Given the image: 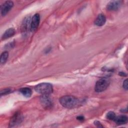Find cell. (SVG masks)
<instances>
[{
    "label": "cell",
    "mask_w": 128,
    "mask_h": 128,
    "mask_svg": "<svg viewBox=\"0 0 128 128\" xmlns=\"http://www.w3.org/2000/svg\"><path fill=\"white\" fill-rule=\"evenodd\" d=\"M20 92L25 97L28 98L32 96V92L29 88H22L20 90Z\"/></svg>",
    "instance_id": "7c38bea8"
},
{
    "label": "cell",
    "mask_w": 128,
    "mask_h": 128,
    "mask_svg": "<svg viewBox=\"0 0 128 128\" xmlns=\"http://www.w3.org/2000/svg\"><path fill=\"white\" fill-rule=\"evenodd\" d=\"M15 34V30L13 28H10L6 30L2 36V38L6 40Z\"/></svg>",
    "instance_id": "8fae6325"
},
{
    "label": "cell",
    "mask_w": 128,
    "mask_h": 128,
    "mask_svg": "<svg viewBox=\"0 0 128 128\" xmlns=\"http://www.w3.org/2000/svg\"><path fill=\"white\" fill-rule=\"evenodd\" d=\"M40 21V16L39 14H34L32 18L30 24V29L31 31H34L38 28Z\"/></svg>",
    "instance_id": "8992f818"
},
{
    "label": "cell",
    "mask_w": 128,
    "mask_h": 128,
    "mask_svg": "<svg viewBox=\"0 0 128 128\" xmlns=\"http://www.w3.org/2000/svg\"><path fill=\"white\" fill-rule=\"evenodd\" d=\"M77 119L80 121H83L84 120V118L82 116H79L77 117Z\"/></svg>",
    "instance_id": "ac0fdd59"
},
{
    "label": "cell",
    "mask_w": 128,
    "mask_h": 128,
    "mask_svg": "<svg viewBox=\"0 0 128 128\" xmlns=\"http://www.w3.org/2000/svg\"><path fill=\"white\" fill-rule=\"evenodd\" d=\"M41 102L44 107L49 108L52 106V102L48 97V96H42Z\"/></svg>",
    "instance_id": "30bf717a"
},
{
    "label": "cell",
    "mask_w": 128,
    "mask_h": 128,
    "mask_svg": "<svg viewBox=\"0 0 128 128\" xmlns=\"http://www.w3.org/2000/svg\"><path fill=\"white\" fill-rule=\"evenodd\" d=\"M110 80L106 78H102L99 80L96 84L94 90L96 92H100L105 90L110 84Z\"/></svg>",
    "instance_id": "3957f363"
},
{
    "label": "cell",
    "mask_w": 128,
    "mask_h": 128,
    "mask_svg": "<svg viewBox=\"0 0 128 128\" xmlns=\"http://www.w3.org/2000/svg\"><path fill=\"white\" fill-rule=\"evenodd\" d=\"M123 88L124 89L126 90H128V80L126 79L124 82H123V84H122Z\"/></svg>",
    "instance_id": "2e32d148"
},
{
    "label": "cell",
    "mask_w": 128,
    "mask_h": 128,
    "mask_svg": "<svg viewBox=\"0 0 128 128\" xmlns=\"http://www.w3.org/2000/svg\"><path fill=\"white\" fill-rule=\"evenodd\" d=\"M10 91H11V90L10 88H6V89L2 90L0 92V96L6 94L10 93Z\"/></svg>",
    "instance_id": "9a60e30c"
},
{
    "label": "cell",
    "mask_w": 128,
    "mask_h": 128,
    "mask_svg": "<svg viewBox=\"0 0 128 128\" xmlns=\"http://www.w3.org/2000/svg\"><path fill=\"white\" fill-rule=\"evenodd\" d=\"M8 57V52H4L0 56V62L1 64H4L6 62Z\"/></svg>",
    "instance_id": "4fadbf2b"
},
{
    "label": "cell",
    "mask_w": 128,
    "mask_h": 128,
    "mask_svg": "<svg viewBox=\"0 0 128 128\" xmlns=\"http://www.w3.org/2000/svg\"><path fill=\"white\" fill-rule=\"evenodd\" d=\"M119 74L120 76H126V74L124 73V72H120V73H119Z\"/></svg>",
    "instance_id": "d6986e66"
},
{
    "label": "cell",
    "mask_w": 128,
    "mask_h": 128,
    "mask_svg": "<svg viewBox=\"0 0 128 128\" xmlns=\"http://www.w3.org/2000/svg\"><path fill=\"white\" fill-rule=\"evenodd\" d=\"M14 6V2L12 1L8 0L6 2L1 6V14L2 16H6L12 9Z\"/></svg>",
    "instance_id": "5b68a950"
},
{
    "label": "cell",
    "mask_w": 128,
    "mask_h": 128,
    "mask_svg": "<svg viewBox=\"0 0 128 128\" xmlns=\"http://www.w3.org/2000/svg\"><path fill=\"white\" fill-rule=\"evenodd\" d=\"M114 120L116 124L118 125L124 124L127 122L128 118L126 116L120 115L118 116H116Z\"/></svg>",
    "instance_id": "9c48e42d"
},
{
    "label": "cell",
    "mask_w": 128,
    "mask_h": 128,
    "mask_svg": "<svg viewBox=\"0 0 128 128\" xmlns=\"http://www.w3.org/2000/svg\"><path fill=\"white\" fill-rule=\"evenodd\" d=\"M22 120V116L20 112H16L12 118L10 122V126L14 127L20 124Z\"/></svg>",
    "instance_id": "277c9868"
},
{
    "label": "cell",
    "mask_w": 128,
    "mask_h": 128,
    "mask_svg": "<svg viewBox=\"0 0 128 128\" xmlns=\"http://www.w3.org/2000/svg\"><path fill=\"white\" fill-rule=\"evenodd\" d=\"M35 90L42 96H48L52 92L53 88L50 84L44 82L36 85Z\"/></svg>",
    "instance_id": "7a4b0ae2"
},
{
    "label": "cell",
    "mask_w": 128,
    "mask_h": 128,
    "mask_svg": "<svg viewBox=\"0 0 128 128\" xmlns=\"http://www.w3.org/2000/svg\"><path fill=\"white\" fill-rule=\"evenodd\" d=\"M94 124L95 126H96L97 127H102V126L100 124V122L98 120H96L94 122Z\"/></svg>",
    "instance_id": "e0dca14e"
},
{
    "label": "cell",
    "mask_w": 128,
    "mask_h": 128,
    "mask_svg": "<svg viewBox=\"0 0 128 128\" xmlns=\"http://www.w3.org/2000/svg\"><path fill=\"white\" fill-rule=\"evenodd\" d=\"M106 22V18L104 15L102 14H100L94 20V24L97 26H101L104 24Z\"/></svg>",
    "instance_id": "ba28073f"
},
{
    "label": "cell",
    "mask_w": 128,
    "mask_h": 128,
    "mask_svg": "<svg viewBox=\"0 0 128 128\" xmlns=\"http://www.w3.org/2000/svg\"><path fill=\"white\" fill-rule=\"evenodd\" d=\"M122 3V2L120 0L110 1L108 4L106 8L109 10H116L120 8Z\"/></svg>",
    "instance_id": "52a82bcc"
},
{
    "label": "cell",
    "mask_w": 128,
    "mask_h": 128,
    "mask_svg": "<svg viewBox=\"0 0 128 128\" xmlns=\"http://www.w3.org/2000/svg\"><path fill=\"white\" fill-rule=\"evenodd\" d=\"M116 116V115L115 113L114 112H111V111L108 112L106 115V118L110 120H114Z\"/></svg>",
    "instance_id": "5bb4252c"
},
{
    "label": "cell",
    "mask_w": 128,
    "mask_h": 128,
    "mask_svg": "<svg viewBox=\"0 0 128 128\" xmlns=\"http://www.w3.org/2000/svg\"><path fill=\"white\" fill-rule=\"evenodd\" d=\"M59 102L62 106L68 108H74L79 104V100L72 96H63L60 98Z\"/></svg>",
    "instance_id": "6da1fadb"
}]
</instances>
